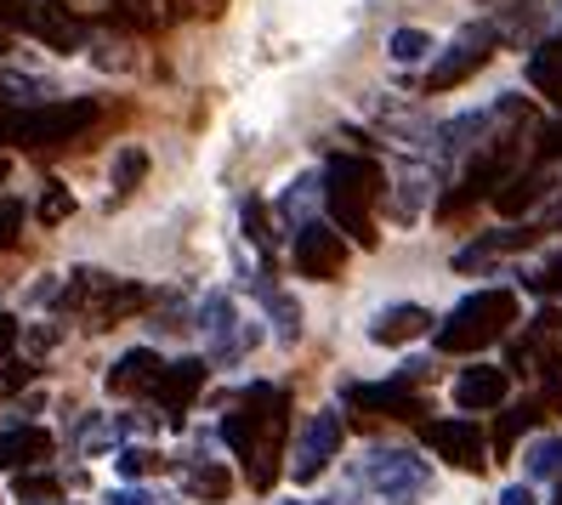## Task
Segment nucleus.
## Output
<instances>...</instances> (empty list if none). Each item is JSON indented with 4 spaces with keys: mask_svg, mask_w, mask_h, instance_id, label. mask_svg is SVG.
<instances>
[{
    "mask_svg": "<svg viewBox=\"0 0 562 505\" xmlns=\"http://www.w3.org/2000/svg\"><path fill=\"white\" fill-rule=\"evenodd\" d=\"M540 193H546L540 177H506L501 188H494V211H501V216H522Z\"/></svg>",
    "mask_w": 562,
    "mask_h": 505,
    "instance_id": "b1692460",
    "label": "nucleus"
},
{
    "mask_svg": "<svg viewBox=\"0 0 562 505\" xmlns=\"http://www.w3.org/2000/svg\"><path fill=\"white\" fill-rule=\"evenodd\" d=\"M29 381H35V363H23V358H12V363H7V381H0V386L12 392V386H29Z\"/></svg>",
    "mask_w": 562,
    "mask_h": 505,
    "instance_id": "ea45409f",
    "label": "nucleus"
},
{
    "mask_svg": "<svg viewBox=\"0 0 562 505\" xmlns=\"http://www.w3.org/2000/svg\"><path fill=\"white\" fill-rule=\"evenodd\" d=\"M103 505H171V500H159V494H148V489H120V494H109Z\"/></svg>",
    "mask_w": 562,
    "mask_h": 505,
    "instance_id": "58836bf2",
    "label": "nucleus"
},
{
    "mask_svg": "<svg viewBox=\"0 0 562 505\" xmlns=\"http://www.w3.org/2000/svg\"><path fill=\"white\" fill-rule=\"evenodd\" d=\"M517 324V290H506V284H494V290H472L460 307L432 329V341H438V352H483V347H494L501 335Z\"/></svg>",
    "mask_w": 562,
    "mask_h": 505,
    "instance_id": "7ed1b4c3",
    "label": "nucleus"
},
{
    "mask_svg": "<svg viewBox=\"0 0 562 505\" xmlns=\"http://www.w3.org/2000/svg\"><path fill=\"white\" fill-rule=\"evenodd\" d=\"M143 177H148V154H143V148H125V154L114 159V193H131Z\"/></svg>",
    "mask_w": 562,
    "mask_h": 505,
    "instance_id": "c756f323",
    "label": "nucleus"
},
{
    "mask_svg": "<svg viewBox=\"0 0 562 505\" xmlns=\"http://www.w3.org/2000/svg\"><path fill=\"white\" fill-rule=\"evenodd\" d=\"M386 52H392V63H420L432 52V35H426V29H398V35L386 41Z\"/></svg>",
    "mask_w": 562,
    "mask_h": 505,
    "instance_id": "c85d7f7f",
    "label": "nucleus"
},
{
    "mask_svg": "<svg viewBox=\"0 0 562 505\" xmlns=\"http://www.w3.org/2000/svg\"><path fill=\"white\" fill-rule=\"evenodd\" d=\"M501 505H540V500H535L528 483H512V489H501Z\"/></svg>",
    "mask_w": 562,
    "mask_h": 505,
    "instance_id": "a19ab883",
    "label": "nucleus"
},
{
    "mask_svg": "<svg viewBox=\"0 0 562 505\" xmlns=\"http://www.w3.org/2000/svg\"><path fill=\"white\" fill-rule=\"evenodd\" d=\"M75 437H80V449L91 454V449H109V444H114V426H109V420H80Z\"/></svg>",
    "mask_w": 562,
    "mask_h": 505,
    "instance_id": "c9c22d12",
    "label": "nucleus"
},
{
    "mask_svg": "<svg viewBox=\"0 0 562 505\" xmlns=\"http://www.w3.org/2000/svg\"><path fill=\"white\" fill-rule=\"evenodd\" d=\"M256 290H261V301H268V313L279 318V341H295V335H302V307H295V301L279 284H268V279H261Z\"/></svg>",
    "mask_w": 562,
    "mask_h": 505,
    "instance_id": "393cba45",
    "label": "nucleus"
},
{
    "mask_svg": "<svg viewBox=\"0 0 562 505\" xmlns=\"http://www.w3.org/2000/svg\"><path fill=\"white\" fill-rule=\"evenodd\" d=\"M522 284L535 290V295H562V256H557V261H546L540 273H528Z\"/></svg>",
    "mask_w": 562,
    "mask_h": 505,
    "instance_id": "f704fd0d",
    "label": "nucleus"
},
{
    "mask_svg": "<svg viewBox=\"0 0 562 505\" xmlns=\"http://www.w3.org/2000/svg\"><path fill=\"white\" fill-rule=\"evenodd\" d=\"M177 0H114L109 18L125 23V29H137V35H159V29H171L177 23Z\"/></svg>",
    "mask_w": 562,
    "mask_h": 505,
    "instance_id": "aec40b11",
    "label": "nucleus"
},
{
    "mask_svg": "<svg viewBox=\"0 0 562 505\" xmlns=\"http://www.w3.org/2000/svg\"><path fill=\"white\" fill-rule=\"evenodd\" d=\"M57 307H75L86 318V329H114L131 313L148 307V290L125 284V279H109V273H75L69 290H57Z\"/></svg>",
    "mask_w": 562,
    "mask_h": 505,
    "instance_id": "20e7f679",
    "label": "nucleus"
},
{
    "mask_svg": "<svg viewBox=\"0 0 562 505\" xmlns=\"http://www.w3.org/2000/svg\"><path fill=\"white\" fill-rule=\"evenodd\" d=\"M273 505H329V500H273Z\"/></svg>",
    "mask_w": 562,
    "mask_h": 505,
    "instance_id": "c03bdc74",
    "label": "nucleus"
},
{
    "mask_svg": "<svg viewBox=\"0 0 562 505\" xmlns=\"http://www.w3.org/2000/svg\"><path fill=\"white\" fill-rule=\"evenodd\" d=\"M245 233L256 250H273V233H268V205L261 199H245Z\"/></svg>",
    "mask_w": 562,
    "mask_h": 505,
    "instance_id": "2f4dec72",
    "label": "nucleus"
},
{
    "mask_svg": "<svg viewBox=\"0 0 562 505\" xmlns=\"http://www.w3.org/2000/svg\"><path fill=\"white\" fill-rule=\"evenodd\" d=\"M182 489H188L193 500L216 505V500L234 494V478H227V465H222V460H193V465H188V478H182Z\"/></svg>",
    "mask_w": 562,
    "mask_h": 505,
    "instance_id": "5701e85b",
    "label": "nucleus"
},
{
    "mask_svg": "<svg viewBox=\"0 0 562 505\" xmlns=\"http://www.w3.org/2000/svg\"><path fill=\"white\" fill-rule=\"evenodd\" d=\"M535 426H540V403H517V409H506V420L494 426V449L512 454V444L522 431H535Z\"/></svg>",
    "mask_w": 562,
    "mask_h": 505,
    "instance_id": "a878e982",
    "label": "nucleus"
},
{
    "mask_svg": "<svg viewBox=\"0 0 562 505\" xmlns=\"http://www.w3.org/2000/svg\"><path fill=\"white\" fill-rule=\"evenodd\" d=\"M347 403L363 415H386V420H420L426 403L409 392V381H370V386H347Z\"/></svg>",
    "mask_w": 562,
    "mask_h": 505,
    "instance_id": "2eb2a0df",
    "label": "nucleus"
},
{
    "mask_svg": "<svg viewBox=\"0 0 562 505\" xmlns=\"http://www.w3.org/2000/svg\"><path fill=\"white\" fill-rule=\"evenodd\" d=\"M540 381H546V403H557V409H562V341L546 347V358H540Z\"/></svg>",
    "mask_w": 562,
    "mask_h": 505,
    "instance_id": "473e14b6",
    "label": "nucleus"
},
{
    "mask_svg": "<svg viewBox=\"0 0 562 505\" xmlns=\"http://www.w3.org/2000/svg\"><path fill=\"white\" fill-rule=\"evenodd\" d=\"M18 12H23L18 0H0V29H7V23H18Z\"/></svg>",
    "mask_w": 562,
    "mask_h": 505,
    "instance_id": "37998d69",
    "label": "nucleus"
},
{
    "mask_svg": "<svg viewBox=\"0 0 562 505\" xmlns=\"http://www.w3.org/2000/svg\"><path fill=\"white\" fill-rule=\"evenodd\" d=\"M7 171H12V165H7V154H0V188H7Z\"/></svg>",
    "mask_w": 562,
    "mask_h": 505,
    "instance_id": "a18cd8bd",
    "label": "nucleus"
},
{
    "mask_svg": "<svg viewBox=\"0 0 562 505\" xmlns=\"http://www.w3.org/2000/svg\"><path fill=\"white\" fill-rule=\"evenodd\" d=\"M540 233L535 227H506V233H488V239H477V245H467L454 256V267L460 273H472V267H483V261H494V256H512V250H528Z\"/></svg>",
    "mask_w": 562,
    "mask_h": 505,
    "instance_id": "412c9836",
    "label": "nucleus"
},
{
    "mask_svg": "<svg viewBox=\"0 0 562 505\" xmlns=\"http://www.w3.org/2000/svg\"><path fill=\"white\" fill-rule=\"evenodd\" d=\"M358 483L370 494H381V500H392V505H415V500L432 494V465H426L420 454H409V449H375L370 460H363Z\"/></svg>",
    "mask_w": 562,
    "mask_h": 505,
    "instance_id": "39448f33",
    "label": "nucleus"
},
{
    "mask_svg": "<svg viewBox=\"0 0 562 505\" xmlns=\"http://www.w3.org/2000/svg\"><path fill=\"white\" fill-rule=\"evenodd\" d=\"M35 216H41L46 227H57V222H69V216H75V193L63 188V182H41V199H35Z\"/></svg>",
    "mask_w": 562,
    "mask_h": 505,
    "instance_id": "bb28decb",
    "label": "nucleus"
},
{
    "mask_svg": "<svg viewBox=\"0 0 562 505\" xmlns=\"http://www.w3.org/2000/svg\"><path fill=\"white\" fill-rule=\"evenodd\" d=\"M23 239V199H0V250Z\"/></svg>",
    "mask_w": 562,
    "mask_h": 505,
    "instance_id": "72a5a7b5",
    "label": "nucleus"
},
{
    "mask_svg": "<svg viewBox=\"0 0 562 505\" xmlns=\"http://www.w3.org/2000/svg\"><path fill=\"white\" fill-rule=\"evenodd\" d=\"M420 437H426V449H438L449 465H460V471H483L488 465V437L477 431V420L472 415H454V420H426L420 426Z\"/></svg>",
    "mask_w": 562,
    "mask_h": 505,
    "instance_id": "9b49d317",
    "label": "nucleus"
},
{
    "mask_svg": "<svg viewBox=\"0 0 562 505\" xmlns=\"http://www.w3.org/2000/svg\"><path fill=\"white\" fill-rule=\"evenodd\" d=\"M12 341H18V318H12V313H0V358L12 352Z\"/></svg>",
    "mask_w": 562,
    "mask_h": 505,
    "instance_id": "79ce46f5",
    "label": "nucleus"
},
{
    "mask_svg": "<svg viewBox=\"0 0 562 505\" xmlns=\"http://www.w3.org/2000/svg\"><path fill=\"white\" fill-rule=\"evenodd\" d=\"M109 7H114V0H109Z\"/></svg>",
    "mask_w": 562,
    "mask_h": 505,
    "instance_id": "de8ad7c7",
    "label": "nucleus"
},
{
    "mask_svg": "<svg viewBox=\"0 0 562 505\" xmlns=\"http://www.w3.org/2000/svg\"><path fill=\"white\" fill-rule=\"evenodd\" d=\"M535 148H540L546 165H562V120H551V125L540 131V143H535Z\"/></svg>",
    "mask_w": 562,
    "mask_h": 505,
    "instance_id": "e433bc0d",
    "label": "nucleus"
},
{
    "mask_svg": "<svg viewBox=\"0 0 562 505\" xmlns=\"http://www.w3.org/2000/svg\"><path fill=\"white\" fill-rule=\"evenodd\" d=\"M512 165H517V148H512V137H494L472 165H467V177L454 182V193H443V205H438V216H460L467 205H477V199H494V188H501L506 177H512Z\"/></svg>",
    "mask_w": 562,
    "mask_h": 505,
    "instance_id": "6e6552de",
    "label": "nucleus"
},
{
    "mask_svg": "<svg viewBox=\"0 0 562 505\" xmlns=\"http://www.w3.org/2000/svg\"><path fill=\"white\" fill-rule=\"evenodd\" d=\"M18 125H23V109H12V97L0 91V143H18Z\"/></svg>",
    "mask_w": 562,
    "mask_h": 505,
    "instance_id": "4c0bfd02",
    "label": "nucleus"
},
{
    "mask_svg": "<svg viewBox=\"0 0 562 505\" xmlns=\"http://www.w3.org/2000/svg\"><path fill=\"white\" fill-rule=\"evenodd\" d=\"M52 431L46 426H29V420H18V426H7L0 431V471H41L46 460H52Z\"/></svg>",
    "mask_w": 562,
    "mask_h": 505,
    "instance_id": "f3484780",
    "label": "nucleus"
},
{
    "mask_svg": "<svg viewBox=\"0 0 562 505\" xmlns=\"http://www.w3.org/2000/svg\"><path fill=\"white\" fill-rule=\"evenodd\" d=\"M97 120V97H63V103H46V109H29L23 125H18V143L23 148H69L80 143V131Z\"/></svg>",
    "mask_w": 562,
    "mask_h": 505,
    "instance_id": "423d86ee",
    "label": "nucleus"
},
{
    "mask_svg": "<svg viewBox=\"0 0 562 505\" xmlns=\"http://www.w3.org/2000/svg\"><path fill=\"white\" fill-rule=\"evenodd\" d=\"M551 505H562V489H557V500H551Z\"/></svg>",
    "mask_w": 562,
    "mask_h": 505,
    "instance_id": "49530a36",
    "label": "nucleus"
},
{
    "mask_svg": "<svg viewBox=\"0 0 562 505\" xmlns=\"http://www.w3.org/2000/svg\"><path fill=\"white\" fill-rule=\"evenodd\" d=\"M426 329H432V313L415 307V301H398V307H381L375 313L370 341L375 347H404V341H415V335H426Z\"/></svg>",
    "mask_w": 562,
    "mask_h": 505,
    "instance_id": "6ab92c4d",
    "label": "nucleus"
},
{
    "mask_svg": "<svg viewBox=\"0 0 562 505\" xmlns=\"http://www.w3.org/2000/svg\"><path fill=\"white\" fill-rule=\"evenodd\" d=\"M386 193V177L375 159L363 154H329L324 159V211H329V227L341 233L347 245H363L375 250V199Z\"/></svg>",
    "mask_w": 562,
    "mask_h": 505,
    "instance_id": "f03ea898",
    "label": "nucleus"
},
{
    "mask_svg": "<svg viewBox=\"0 0 562 505\" xmlns=\"http://www.w3.org/2000/svg\"><path fill=\"white\" fill-rule=\"evenodd\" d=\"M0 52H7V46H0Z\"/></svg>",
    "mask_w": 562,
    "mask_h": 505,
    "instance_id": "09e8293b",
    "label": "nucleus"
},
{
    "mask_svg": "<svg viewBox=\"0 0 562 505\" xmlns=\"http://www.w3.org/2000/svg\"><path fill=\"white\" fill-rule=\"evenodd\" d=\"M18 23L35 35L46 52H80L86 46V18L69 7V0H18Z\"/></svg>",
    "mask_w": 562,
    "mask_h": 505,
    "instance_id": "1a4fd4ad",
    "label": "nucleus"
},
{
    "mask_svg": "<svg viewBox=\"0 0 562 505\" xmlns=\"http://www.w3.org/2000/svg\"><path fill=\"white\" fill-rule=\"evenodd\" d=\"M205 381H211V363H205V358H177V363H165V369H159V386H154L148 397L165 409V420L182 426V420H188V409L200 403Z\"/></svg>",
    "mask_w": 562,
    "mask_h": 505,
    "instance_id": "ddd939ff",
    "label": "nucleus"
},
{
    "mask_svg": "<svg viewBox=\"0 0 562 505\" xmlns=\"http://www.w3.org/2000/svg\"><path fill=\"white\" fill-rule=\"evenodd\" d=\"M154 465H159V454H154V449H131V444L120 449V478H125V483H143Z\"/></svg>",
    "mask_w": 562,
    "mask_h": 505,
    "instance_id": "7c9ffc66",
    "label": "nucleus"
},
{
    "mask_svg": "<svg viewBox=\"0 0 562 505\" xmlns=\"http://www.w3.org/2000/svg\"><path fill=\"white\" fill-rule=\"evenodd\" d=\"M200 329L211 335V352H216V358H239V352H250V347L261 341V329H256L250 318H239V307H234L227 295H211V301H205Z\"/></svg>",
    "mask_w": 562,
    "mask_h": 505,
    "instance_id": "4468645a",
    "label": "nucleus"
},
{
    "mask_svg": "<svg viewBox=\"0 0 562 505\" xmlns=\"http://www.w3.org/2000/svg\"><path fill=\"white\" fill-rule=\"evenodd\" d=\"M341 437H347V426H341L336 409L313 415V420L302 426V437H295V449H290V478H295V483H313L318 471L341 454Z\"/></svg>",
    "mask_w": 562,
    "mask_h": 505,
    "instance_id": "9d476101",
    "label": "nucleus"
},
{
    "mask_svg": "<svg viewBox=\"0 0 562 505\" xmlns=\"http://www.w3.org/2000/svg\"><path fill=\"white\" fill-rule=\"evenodd\" d=\"M506 392H512V369H494V363H472V369H460V381H454V403L467 415L501 409Z\"/></svg>",
    "mask_w": 562,
    "mask_h": 505,
    "instance_id": "dca6fc26",
    "label": "nucleus"
},
{
    "mask_svg": "<svg viewBox=\"0 0 562 505\" xmlns=\"http://www.w3.org/2000/svg\"><path fill=\"white\" fill-rule=\"evenodd\" d=\"M295 273L302 279H341L347 267V239L329 222H302L295 227Z\"/></svg>",
    "mask_w": 562,
    "mask_h": 505,
    "instance_id": "f8f14e48",
    "label": "nucleus"
},
{
    "mask_svg": "<svg viewBox=\"0 0 562 505\" xmlns=\"http://www.w3.org/2000/svg\"><path fill=\"white\" fill-rule=\"evenodd\" d=\"M284 431H290V392L273 381L245 386L239 403L222 415V444L234 449V460H245V478L256 494H273Z\"/></svg>",
    "mask_w": 562,
    "mask_h": 505,
    "instance_id": "f257e3e1",
    "label": "nucleus"
},
{
    "mask_svg": "<svg viewBox=\"0 0 562 505\" xmlns=\"http://www.w3.org/2000/svg\"><path fill=\"white\" fill-rule=\"evenodd\" d=\"M494 41H501V29L494 23H472V29H460V35L443 46V57L426 69V97H443L454 86H467L483 63L494 57Z\"/></svg>",
    "mask_w": 562,
    "mask_h": 505,
    "instance_id": "0eeeda50",
    "label": "nucleus"
},
{
    "mask_svg": "<svg viewBox=\"0 0 562 505\" xmlns=\"http://www.w3.org/2000/svg\"><path fill=\"white\" fill-rule=\"evenodd\" d=\"M528 86L540 97H551V103H562V35L535 46V57H528Z\"/></svg>",
    "mask_w": 562,
    "mask_h": 505,
    "instance_id": "4be33fe9",
    "label": "nucleus"
},
{
    "mask_svg": "<svg viewBox=\"0 0 562 505\" xmlns=\"http://www.w3.org/2000/svg\"><path fill=\"white\" fill-rule=\"evenodd\" d=\"M159 369H165V358H159L154 347H131V352H120L114 369H109V392H114V397H148V392L159 386Z\"/></svg>",
    "mask_w": 562,
    "mask_h": 505,
    "instance_id": "a211bd4d",
    "label": "nucleus"
},
{
    "mask_svg": "<svg viewBox=\"0 0 562 505\" xmlns=\"http://www.w3.org/2000/svg\"><path fill=\"white\" fill-rule=\"evenodd\" d=\"M528 478H535V483L562 478V437H540V444L528 449Z\"/></svg>",
    "mask_w": 562,
    "mask_h": 505,
    "instance_id": "cd10ccee",
    "label": "nucleus"
}]
</instances>
